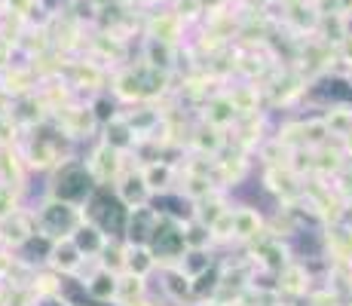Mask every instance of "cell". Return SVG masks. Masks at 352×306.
Returning a JSON list of instances; mask_svg holds the SVG:
<instances>
[{
    "label": "cell",
    "instance_id": "1",
    "mask_svg": "<svg viewBox=\"0 0 352 306\" xmlns=\"http://www.w3.org/2000/svg\"><path fill=\"white\" fill-rule=\"evenodd\" d=\"M80 223V215L71 202H62V199H52L40 208V217H37V227L43 236L50 239H62V236H71Z\"/></svg>",
    "mask_w": 352,
    "mask_h": 306
},
{
    "label": "cell",
    "instance_id": "2",
    "mask_svg": "<svg viewBox=\"0 0 352 306\" xmlns=\"http://www.w3.org/2000/svg\"><path fill=\"white\" fill-rule=\"evenodd\" d=\"M89 190H92V172L89 168L74 166V162L62 166V172H58V178H56V199L77 206L80 199L89 196Z\"/></svg>",
    "mask_w": 352,
    "mask_h": 306
},
{
    "label": "cell",
    "instance_id": "3",
    "mask_svg": "<svg viewBox=\"0 0 352 306\" xmlns=\"http://www.w3.org/2000/svg\"><path fill=\"white\" fill-rule=\"evenodd\" d=\"M50 263L56 270H62V273H74V270L80 267V261H83V251L74 245L71 236H62V239H52L50 245Z\"/></svg>",
    "mask_w": 352,
    "mask_h": 306
},
{
    "label": "cell",
    "instance_id": "4",
    "mask_svg": "<svg viewBox=\"0 0 352 306\" xmlns=\"http://www.w3.org/2000/svg\"><path fill=\"white\" fill-rule=\"evenodd\" d=\"M0 187H19V156L10 144L0 147Z\"/></svg>",
    "mask_w": 352,
    "mask_h": 306
},
{
    "label": "cell",
    "instance_id": "5",
    "mask_svg": "<svg viewBox=\"0 0 352 306\" xmlns=\"http://www.w3.org/2000/svg\"><path fill=\"white\" fill-rule=\"evenodd\" d=\"M74 245H77L83 254H96V251H101V233L98 227H86V223H77V230L71 233Z\"/></svg>",
    "mask_w": 352,
    "mask_h": 306
},
{
    "label": "cell",
    "instance_id": "6",
    "mask_svg": "<svg viewBox=\"0 0 352 306\" xmlns=\"http://www.w3.org/2000/svg\"><path fill=\"white\" fill-rule=\"evenodd\" d=\"M86 291H89V297H96V300H107V297L117 291V282H113L111 273H98L96 278L86 282Z\"/></svg>",
    "mask_w": 352,
    "mask_h": 306
},
{
    "label": "cell",
    "instance_id": "7",
    "mask_svg": "<svg viewBox=\"0 0 352 306\" xmlns=\"http://www.w3.org/2000/svg\"><path fill=\"white\" fill-rule=\"evenodd\" d=\"M16 208H19L16 190H12V187H0V221H3V217H10Z\"/></svg>",
    "mask_w": 352,
    "mask_h": 306
},
{
    "label": "cell",
    "instance_id": "8",
    "mask_svg": "<svg viewBox=\"0 0 352 306\" xmlns=\"http://www.w3.org/2000/svg\"><path fill=\"white\" fill-rule=\"evenodd\" d=\"M10 65H12V43L6 37H0V71H6Z\"/></svg>",
    "mask_w": 352,
    "mask_h": 306
}]
</instances>
